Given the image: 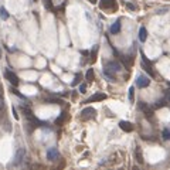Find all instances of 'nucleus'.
<instances>
[{
  "instance_id": "1",
  "label": "nucleus",
  "mask_w": 170,
  "mask_h": 170,
  "mask_svg": "<svg viewBox=\"0 0 170 170\" xmlns=\"http://www.w3.org/2000/svg\"><path fill=\"white\" fill-rule=\"evenodd\" d=\"M120 64L119 63H116V61H111V63H108V64L105 65V69H104V72H105V75L108 77V78L111 79H115V75L116 72H119L120 71Z\"/></svg>"
},
{
  "instance_id": "2",
  "label": "nucleus",
  "mask_w": 170,
  "mask_h": 170,
  "mask_svg": "<svg viewBox=\"0 0 170 170\" xmlns=\"http://www.w3.org/2000/svg\"><path fill=\"white\" fill-rule=\"evenodd\" d=\"M140 57H142V67L143 69L146 71L150 77H155V71H153V64L150 63V60L147 58L146 55H145V53L143 51H140Z\"/></svg>"
},
{
  "instance_id": "3",
  "label": "nucleus",
  "mask_w": 170,
  "mask_h": 170,
  "mask_svg": "<svg viewBox=\"0 0 170 170\" xmlns=\"http://www.w3.org/2000/svg\"><path fill=\"white\" fill-rule=\"evenodd\" d=\"M99 7L102 10H106V11H116L118 9V3H116V0H101L99 2Z\"/></svg>"
},
{
  "instance_id": "4",
  "label": "nucleus",
  "mask_w": 170,
  "mask_h": 170,
  "mask_svg": "<svg viewBox=\"0 0 170 170\" xmlns=\"http://www.w3.org/2000/svg\"><path fill=\"white\" fill-rule=\"evenodd\" d=\"M95 115H97V111L94 109V108H85V109L81 111L79 118L82 120H89V119H92V118H95Z\"/></svg>"
},
{
  "instance_id": "5",
  "label": "nucleus",
  "mask_w": 170,
  "mask_h": 170,
  "mask_svg": "<svg viewBox=\"0 0 170 170\" xmlns=\"http://www.w3.org/2000/svg\"><path fill=\"white\" fill-rule=\"evenodd\" d=\"M5 78L7 79L10 84H13V87H17L18 82H20L18 77L13 72V71H10V69H6V71H5Z\"/></svg>"
},
{
  "instance_id": "6",
  "label": "nucleus",
  "mask_w": 170,
  "mask_h": 170,
  "mask_svg": "<svg viewBox=\"0 0 170 170\" xmlns=\"http://www.w3.org/2000/svg\"><path fill=\"white\" fill-rule=\"evenodd\" d=\"M24 156H26V150L23 147H20L16 153V157H14V162H13V166H20L21 163L24 162Z\"/></svg>"
},
{
  "instance_id": "7",
  "label": "nucleus",
  "mask_w": 170,
  "mask_h": 170,
  "mask_svg": "<svg viewBox=\"0 0 170 170\" xmlns=\"http://www.w3.org/2000/svg\"><path fill=\"white\" fill-rule=\"evenodd\" d=\"M106 99V94H102V92H98V94H94L92 97H89L85 101V104H91V102H99V101H104Z\"/></svg>"
},
{
  "instance_id": "8",
  "label": "nucleus",
  "mask_w": 170,
  "mask_h": 170,
  "mask_svg": "<svg viewBox=\"0 0 170 170\" xmlns=\"http://www.w3.org/2000/svg\"><path fill=\"white\" fill-rule=\"evenodd\" d=\"M58 157H60V153H58V150H57L55 147H50V149L47 150V159H48V160L54 162V160H57Z\"/></svg>"
},
{
  "instance_id": "9",
  "label": "nucleus",
  "mask_w": 170,
  "mask_h": 170,
  "mask_svg": "<svg viewBox=\"0 0 170 170\" xmlns=\"http://www.w3.org/2000/svg\"><path fill=\"white\" fill-rule=\"evenodd\" d=\"M149 84H150V79L147 78V77H145V75H139L138 79H136V85L139 88H146Z\"/></svg>"
},
{
  "instance_id": "10",
  "label": "nucleus",
  "mask_w": 170,
  "mask_h": 170,
  "mask_svg": "<svg viewBox=\"0 0 170 170\" xmlns=\"http://www.w3.org/2000/svg\"><path fill=\"white\" fill-rule=\"evenodd\" d=\"M120 60H122V64H123L126 68H130L132 64H133L135 57L132 54H129V55H123V57H120Z\"/></svg>"
},
{
  "instance_id": "11",
  "label": "nucleus",
  "mask_w": 170,
  "mask_h": 170,
  "mask_svg": "<svg viewBox=\"0 0 170 170\" xmlns=\"http://www.w3.org/2000/svg\"><path fill=\"white\" fill-rule=\"evenodd\" d=\"M119 128L122 129V130H125V132H132V130H133V125L130 123V122H128V120H120Z\"/></svg>"
},
{
  "instance_id": "12",
  "label": "nucleus",
  "mask_w": 170,
  "mask_h": 170,
  "mask_svg": "<svg viewBox=\"0 0 170 170\" xmlns=\"http://www.w3.org/2000/svg\"><path fill=\"white\" fill-rule=\"evenodd\" d=\"M139 106H140V109L145 112V115H146L147 118H152V115H153V109H152V108H149L146 104H140Z\"/></svg>"
},
{
  "instance_id": "13",
  "label": "nucleus",
  "mask_w": 170,
  "mask_h": 170,
  "mask_svg": "<svg viewBox=\"0 0 170 170\" xmlns=\"http://www.w3.org/2000/svg\"><path fill=\"white\" fill-rule=\"evenodd\" d=\"M67 119H68V114L67 112H61V115L55 119V125H64Z\"/></svg>"
},
{
  "instance_id": "14",
  "label": "nucleus",
  "mask_w": 170,
  "mask_h": 170,
  "mask_svg": "<svg viewBox=\"0 0 170 170\" xmlns=\"http://www.w3.org/2000/svg\"><path fill=\"white\" fill-rule=\"evenodd\" d=\"M119 31H120V21L116 20L115 23L111 26V33H112V34H118Z\"/></svg>"
},
{
  "instance_id": "15",
  "label": "nucleus",
  "mask_w": 170,
  "mask_h": 170,
  "mask_svg": "<svg viewBox=\"0 0 170 170\" xmlns=\"http://www.w3.org/2000/svg\"><path fill=\"white\" fill-rule=\"evenodd\" d=\"M135 157H136V160H138V163H140L142 165L143 163V156H142V149L140 147H136V150H135Z\"/></svg>"
},
{
  "instance_id": "16",
  "label": "nucleus",
  "mask_w": 170,
  "mask_h": 170,
  "mask_svg": "<svg viewBox=\"0 0 170 170\" xmlns=\"http://www.w3.org/2000/svg\"><path fill=\"white\" fill-rule=\"evenodd\" d=\"M147 38V30L145 27H140V30H139V40L140 41H146Z\"/></svg>"
},
{
  "instance_id": "17",
  "label": "nucleus",
  "mask_w": 170,
  "mask_h": 170,
  "mask_svg": "<svg viewBox=\"0 0 170 170\" xmlns=\"http://www.w3.org/2000/svg\"><path fill=\"white\" fill-rule=\"evenodd\" d=\"M97 54H98V46H95L94 48H92V51H91V58H89V61H91L92 64L97 61Z\"/></svg>"
},
{
  "instance_id": "18",
  "label": "nucleus",
  "mask_w": 170,
  "mask_h": 170,
  "mask_svg": "<svg viewBox=\"0 0 170 170\" xmlns=\"http://www.w3.org/2000/svg\"><path fill=\"white\" fill-rule=\"evenodd\" d=\"M85 78H87L88 82H92V81H94V69H92V68L88 69V71H87V75H85Z\"/></svg>"
},
{
  "instance_id": "19",
  "label": "nucleus",
  "mask_w": 170,
  "mask_h": 170,
  "mask_svg": "<svg viewBox=\"0 0 170 170\" xmlns=\"http://www.w3.org/2000/svg\"><path fill=\"white\" fill-rule=\"evenodd\" d=\"M61 99L58 98H46V104H61Z\"/></svg>"
},
{
  "instance_id": "20",
  "label": "nucleus",
  "mask_w": 170,
  "mask_h": 170,
  "mask_svg": "<svg viewBox=\"0 0 170 170\" xmlns=\"http://www.w3.org/2000/svg\"><path fill=\"white\" fill-rule=\"evenodd\" d=\"M81 79H82V75H81V74H77V75H75V78H74V81H72V84H71V85H72V87H75V85H78V84L81 82Z\"/></svg>"
},
{
  "instance_id": "21",
  "label": "nucleus",
  "mask_w": 170,
  "mask_h": 170,
  "mask_svg": "<svg viewBox=\"0 0 170 170\" xmlns=\"http://www.w3.org/2000/svg\"><path fill=\"white\" fill-rule=\"evenodd\" d=\"M169 102L166 101V98H163V99H160V101H157V104H155V108H162V106H165V105H167Z\"/></svg>"
},
{
  "instance_id": "22",
  "label": "nucleus",
  "mask_w": 170,
  "mask_h": 170,
  "mask_svg": "<svg viewBox=\"0 0 170 170\" xmlns=\"http://www.w3.org/2000/svg\"><path fill=\"white\" fill-rule=\"evenodd\" d=\"M0 16H2L3 20H7V18H9V13H7V10H6L5 7H2V9H0Z\"/></svg>"
},
{
  "instance_id": "23",
  "label": "nucleus",
  "mask_w": 170,
  "mask_h": 170,
  "mask_svg": "<svg viewBox=\"0 0 170 170\" xmlns=\"http://www.w3.org/2000/svg\"><path fill=\"white\" fill-rule=\"evenodd\" d=\"M44 7L47 10H54V7H53V0H44Z\"/></svg>"
},
{
  "instance_id": "24",
  "label": "nucleus",
  "mask_w": 170,
  "mask_h": 170,
  "mask_svg": "<svg viewBox=\"0 0 170 170\" xmlns=\"http://www.w3.org/2000/svg\"><path fill=\"white\" fill-rule=\"evenodd\" d=\"M133 99H135V88L130 87L129 88V101L133 102Z\"/></svg>"
},
{
  "instance_id": "25",
  "label": "nucleus",
  "mask_w": 170,
  "mask_h": 170,
  "mask_svg": "<svg viewBox=\"0 0 170 170\" xmlns=\"http://www.w3.org/2000/svg\"><path fill=\"white\" fill-rule=\"evenodd\" d=\"M162 136H163V139H166V140H170V129H165L163 133H162Z\"/></svg>"
},
{
  "instance_id": "26",
  "label": "nucleus",
  "mask_w": 170,
  "mask_h": 170,
  "mask_svg": "<svg viewBox=\"0 0 170 170\" xmlns=\"http://www.w3.org/2000/svg\"><path fill=\"white\" fill-rule=\"evenodd\" d=\"M165 98H166V101H167V102H170V88H169V89H166Z\"/></svg>"
},
{
  "instance_id": "27",
  "label": "nucleus",
  "mask_w": 170,
  "mask_h": 170,
  "mask_svg": "<svg viewBox=\"0 0 170 170\" xmlns=\"http://www.w3.org/2000/svg\"><path fill=\"white\" fill-rule=\"evenodd\" d=\"M79 92H87V85L85 84H82V85H79Z\"/></svg>"
},
{
  "instance_id": "28",
  "label": "nucleus",
  "mask_w": 170,
  "mask_h": 170,
  "mask_svg": "<svg viewBox=\"0 0 170 170\" xmlns=\"http://www.w3.org/2000/svg\"><path fill=\"white\" fill-rule=\"evenodd\" d=\"M88 2H89V3H92V5H95V3H97L98 0H88Z\"/></svg>"
},
{
  "instance_id": "29",
  "label": "nucleus",
  "mask_w": 170,
  "mask_h": 170,
  "mask_svg": "<svg viewBox=\"0 0 170 170\" xmlns=\"http://www.w3.org/2000/svg\"><path fill=\"white\" fill-rule=\"evenodd\" d=\"M3 97V89H2V88H0V98Z\"/></svg>"
},
{
  "instance_id": "30",
  "label": "nucleus",
  "mask_w": 170,
  "mask_h": 170,
  "mask_svg": "<svg viewBox=\"0 0 170 170\" xmlns=\"http://www.w3.org/2000/svg\"><path fill=\"white\" fill-rule=\"evenodd\" d=\"M167 85H169V87H170V82H167Z\"/></svg>"
}]
</instances>
